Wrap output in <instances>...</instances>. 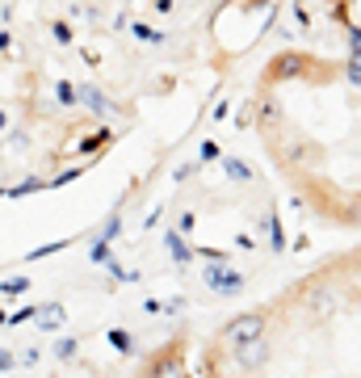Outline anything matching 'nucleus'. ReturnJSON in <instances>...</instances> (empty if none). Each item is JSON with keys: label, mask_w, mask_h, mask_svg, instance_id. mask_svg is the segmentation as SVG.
<instances>
[{"label": "nucleus", "mask_w": 361, "mask_h": 378, "mask_svg": "<svg viewBox=\"0 0 361 378\" xmlns=\"http://www.w3.org/2000/svg\"><path fill=\"white\" fill-rule=\"evenodd\" d=\"M261 332H265V319L252 311V315H235V319L227 323V328H223V341H227V345H248V341H256Z\"/></svg>", "instance_id": "nucleus-1"}, {"label": "nucleus", "mask_w": 361, "mask_h": 378, "mask_svg": "<svg viewBox=\"0 0 361 378\" xmlns=\"http://www.w3.org/2000/svg\"><path fill=\"white\" fill-rule=\"evenodd\" d=\"M206 282H211V290H219V294H240L244 290V278L240 274H231V269H206Z\"/></svg>", "instance_id": "nucleus-2"}, {"label": "nucleus", "mask_w": 361, "mask_h": 378, "mask_svg": "<svg viewBox=\"0 0 361 378\" xmlns=\"http://www.w3.org/2000/svg\"><path fill=\"white\" fill-rule=\"evenodd\" d=\"M223 173H227L231 181H248V177H252L244 160H231V155H223Z\"/></svg>", "instance_id": "nucleus-3"}, {"label": "nucleus", "mask_w": 361, "mask_h": 378, "mask_svg": "<svg viewBox=\"0 0 361 378\" xmlns=\"http://www.w3.org/2000/svg\"><path fill=\"white\" fill-rule=\"evenodd\" d=\"M311 307H320V311H332V307H336V299H332L328 290H311Z\"/></svg>", "instance_id": "nucleus-4"}, {"label": "nucleus", "mask_w": 361, "mask_h": 378, "mask_svg": "<svg viewBox=\"0 0 361 378\" xmlns=\"http://www.w3.org/2000/svg\"><path fill=\"white\" fill-rule=\"evenodd\" d=\"M349 80L361 84V50H353V59H349Z\"/></svg>", "instance_id": "nucleus-5"}, {"label": "nucleus", "mask_w": 361, "mask_h": 378, "mask_svg": "<svg viewBox=\"0 0 361 378\" xmlns=\"http://www.w3.org/2000/svg\"><path fill=\"white\" fill-rule=\"evenodd\" d=\"M349 46H353V50H361V26H353V30H349Z\"/></svg>", "instance_id": "nucleus-6"}, {"label": "nucleus", "mask_w": 361, "mask_h": 378, "mask_svg": "<svg viewBox=\"0 0 361 378\" xmlns=\"http://www.w3.org/2000/svg\"><path fill=\"white\" fill-rule=\"evenodd\" d=\"M168 5H173V0H156V9H160V13H168Z\"/></svg>", "instance_id": "nucleus-7"}]
</instances>
